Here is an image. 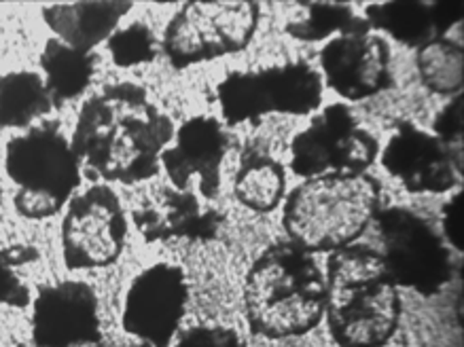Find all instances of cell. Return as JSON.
<instances>
[{
    "label": "cell",
    "mask_w": 464,
    "mask_h": 347,
    "mask_svg": "<svg viewBox=\"0 0 464 347\" xmlns=\"http://www.w3.org/2000/svg\"><path fill=\"white\" fill-rule=\"evenodd\" d=\"M174 125L134 83L104 87L81 106L71 147L98 178L134 185L160 172Z\"/></svg>",
    "instance_id": "cell-1"
},
{
    "label": "cell",
    "mask_w": 464,
    "mask_h": 347,
    "mask_svg": "<svg viewBox=\"0 0 464 347\" xmlns=\"http://www.w3.org/2000/svg\"><path fill=\"white\" fill-rule=\"evenodd\" d=\"M329 333L340 347H384L401 322V294L382 252L350 244L331 252L324 271Z\"/></svg>",
    "instance_id": "cell-2"
},
{
    "label": "cell",
    "mask_w": 464,
    "mask_h": 347,
    "mask_svg": "<svg viewBox=\"0 0 464 347\" xmlns=\"http://www.w3.org/2000/svg\"><path fill=\"white\" fill-rule=\"evenodd\" d=\"M327 286L314 255L293 242L269 246L250 265L244 282V312L250 331L288 339L314 331L324 318Z\"/></svg>",
    "instance_id": "cell-3"
},
{
    "label": "cell",
    "mask_w": 464,
    "mask_h": 347,
    "mask_svg": "<svg viewBox=\"0 0 464 347\" xmlns=\"http://www.w3.org/2000/svg\"><path fill=\"white\" fill-rule=\"evenodd\" d=\"M382 187L369 174L318 176L293 188L285 199L282 227L288 242L316 255L354 244L380 212Z\"/></svg>",
    "instance_id": "cell-4"
},
{
    "label": "cell",
    "mask_w": 464,
    "mask_h": 347,
    "mask_svg": "<svg viewBox=\"0 0 464 347\" xmlns=\"http://www.w3.org/2000/svg\"><path fill=\"white\" fill-rule=\"evenodd\" d=\"M5 169L17 187L14 206L24 218L53 217L81 185L77 155L55 125H41L9 140Z\"/></svg>",
    "instance_id": "cell-5"
},
{
    "label": "cell",
    "mask_w": 464,
    "mask_h": 347,
    "mask_svg": "<svg viewBox=\"0 0 464 347\" xmlns=\"http://www.w3.org/2000/svg\"><path fill=\"white\" fill-rule=\"evenodd\" d=\"M259 15V3L253 0H193L168 22L161 47L174 68L237 53L253 41Z\"/></svg>",
    "instance_id": "cell-6"
},
{
    "label": "cell",
    "mask_w": 464,
    "mask_h": 347,
    "mask_svg": "<svg viewBox=\"0 0 464 347\" xmlns=\"http://www.w3.org/2000/svg\"><path fill=\"white\" fill-rule=\"evenodd\" d=\"M218 102L227 125L259 121L269 112L310 115L323 102V79L305 62L234 72L218 85Z\"/></svg>",
    "instance_id": "cell-7"
},
{
    "label": "cell",
    "mask_w": 464,
    "mask_h": 347,
    "mask_svg": "<svg viewBox=\"0 0 464 347\" xmlns=\"http://www.w3.org/2000/svg\"><path fill=\"white\" fill-rule=\"evenodd\" d=\"M380 155L378 140L362 130L346 104H331L291 142V169L301 178L367 174Z\"/></svg>",
    "instance_id": "cell-8"
},
{
    "label": "cell",
    "mask_w": 464,
    "mask_h": 347,
    "mask_svg": "<svg viewBox=\"0 0 464 347\" xmlns=\"http://www.w3.org/2000/svg\"><path fill=\"white\" fill-rule=\"evenodd\" d=\"M386 267L399 286L435 294L450 280V252L422 217L405 207H388L375 217Z\"/></svg>",
    "instance_id": "cell-9"
},
{
    "label": "cell",
    "mask_w": 464,
    "mask_h": 347,
    "mask_svg": "<svg viewBox=\"0 0 464 347\" xmlns=\"http://www.w3.org/2000/svg\"><path fill=\"white\" fill-rule=\"evenodd\" d=\"M128 220L117 193L93 185L74 195L62 218V255L68 269L109 267L121 256Z\"/></svg>",
    "instance_id": "cell-10"
},
{
    "label": "cell",
    "mask_w": 464,
    "mask_h": 347,
    "mask_svg": "<svg viewBox=\"0 0 464 347\" xmlns=\"http://www.w3.org/2000/svg\"><path fill=\"white\" fill-rule=\"evenodd\" d=\"M189 286L179 265L158 263L134 277L123 303V331L140 347H170L183 322Z\"/></svg>",
    "instance_id": "cell-11"
},
{
    "label": "cell",
    "mask_w": 464,
    "mask_h": 347,
    "mask_svg": "<svg viewBox=\"0 0 464 347\" xmlns=\"http://www.w3.org/2000/svg\"><path fill=\"white\" fill-rule=\"evenodd\" d=\"M34 347H106L98 296L85 282H58L39 290L33 313Z\"/></svg>",
    "instance_id": "cell-12"
},
{
    "label": "cell",
    "mask_w": 464,
    "mask_h": 347,
    "mask_svg": "<svg viewBox=\"0 0 464 347\" xmlns=\"http://www.w3.org/2000/svg\"><path fill=\"white\" fill-rule=\"evenodd\" d=\"M382 166L411 193H448L462 174V149L401 123L382 150Z\"/></svg>",
    "instance_id": "cell-13"
},
{
    "label": "cell",
    "mask_w": 464,
    "mask_h": 347,
    "mask_svg": "<svg viewBox=\"0 0 464 347\" xmlns=\"http://www.w3.org/2000/svg\"><path fill=\"white\" fill-rule=\"evenodd\" d=\"M327 85L342 98L367 100L392 85L391 49L372 28H356L337 34L321 52Z\"/></svg>",
    "instance_id": "cell-14"
},
{
    "label": "cell",
    "mask_w": 464,
    "mask_h": 347,
    "mask_svg": "<svg viewBox=\"0 0 464 347\" xmlns=\"http://www.w3.org/2000/svg\"><path fill=\"white\" fill-rule=\"evenodd\" d=\"M229 149V136L215 117H193L180 125L174 144L161 153V163L174 188L217 198L221 166Z\"/></svg>",
    "instance_id": "cell-15"
},
{
    "label": "cell",
    "mask_w": 464,
    "mask_h": 347,
    "mask_svg": "<svg viewBox=\"0 0 464 347\" xmlns=\"http://www.w3.org/2000/svg\"><path fill=\"white\" fill-rule=\"evenodd\" d=\"M134 223L147 242L166 239H208L217 233L218 214L204 210L193 191L155 187L134 210Z\"/></svg>",
    "instance_id": "cell-16"
},
{
    "label": "cell",
    "mask_w": 464,
    "mask_h": 347,
    "mask_svg": "<svg viewBox=\"0 0 464 347\" xmlns=\"http://www.w3.org/2000/svg\"><path fill=\"white\" fill-rule=\"evenodd\" d=\"M462 20V3L437 0V3H397L372 5L365 11L369 28L384 30L394 41L407 47H424L432 41L445 39L448 30Z\"/></svg>",
    "instance_id": "cell-17"
},
{
    "label": "cell",
    "mask_w": 464,
    "mask_h": 347,
    "mask_svg": "<svg viewBox=\"0 0 464 347\" xmlns=\"http://www.w3.org/2000/svg\"><path fill=\"white\" fill-rule=\"evenodd\" d=\"M130 9L131 3L125 0H98V3L55 5L43 11V17L62 43L79 52L92 53L93 47L111 39L112 30Z\"/></svg>",
    "instance_id": "cell-18"
},
{
    "label": "cell",
    "mask_w": 464,
    "mask_h": 347,
    "mask_svg": "<svg viewBox=\"0 0 464 347\" xmlns=\"http://www.w3.org/2000/svg\"><path fill=\"white\" fill-rule=\"evenodd\" d=\"M286 191V172L259 142L242 150L234 178V195L242 206L255 212H272L282 204Z\"/></svg>",
    "instance_id": "cell-19"
},
{
    "label": "cell",
    "mask_w": 464,
    "mask_h": 347,
    "mask_svg": "<svg viewBox=\"0 0 464 347\" xmlns=\"http://www.w3.org/2000/svg\"><path fill=\"white\" fill-rule=\"evenodd\" d=\"M41 66L45 72V87L53 106L79 98L93 77V55L79 52L60 39H52L41 53Z\"/></svg>",
    "instance_id": "cell-20"
},
{
    "label": "cell",
    "mask_w": 464,
    "mask_h": 347,
    "mask_svg": "<svg viewBox=\"0 0 464 347\" xmlns=\"http://www.w3.org/2000/svg\"><path fill=\"white\" fill-rule=\"evenodd\" d=\"M53 109L45 81L36 72H9L0 77V130L28 128Z\"/></svg>",
    "instance_id": "cell-21"
},
{
    "label": "cell",
    "mask_w": 464,
    "mask_h": 347,
    "mask_svg": "<svg viewBox=\"0 0 464 347\" xmlns=\"http://www.w3.org/2000/svg\"><path fill=\"white\" fill-rule=\"evenodd\" d=\"M420 81L426 90L441 96H456L464 85V52L450 39L432 41L418 49Z\"/></svg>",
    "instance_id": "cell-22"
},
{
    "label": "cell",
    "mask_w": 464,
    "mask_h": 347,
    "mask_svg": "<svg viewBox=\"0 0 464 347\" xmlns=\"http://www.w3.org/2000/svg\"><path fill=\"white\" fill-rule=\"evenodd\" d=\"M304 15L286 24V33L301 41H323L335 33L365 28L369 24L353 14L346 5L337 3H304Z\"/></svg>",
    "instance_id": "cell-23"
},
{
    "label": "cell",
    "mask_w": 464,
    "mask_h": 347,
    "mask_svg": "<svg viewBox=\"0 0 464 347\" xmlns=\"http://www.w3.org/2000/svg\"><path fill=\"white\" fill-rule=\"evenodd\" d=\"M155 45H158L155 34L144 24H131L119 33H112L109 39L111 58L121 68L147 64L158 53Z\"/></svg>",
    "instance_id": "cell-24"
},
{
    "label": "cell",
    "mask_w": 464,
    "mask_h": 347,
    "mask_svg": "<svg viewBox=\"0 0 464 347\" xmlns=\"http://www.w3.org/2000/svg\"><path fill=\"white\" fill-rule=\"evenodd\" d=\"M462 104L464 100L458 93L450 104L443 106V111H439L435 123H432L439 140L454 149H462Z\"/></svg>",
    "instance_id": "cell-25"
},
{
    "label": "cell",
    "mask_w": 464,
    "mask_h": 347,
    "mask_svg": "<svg viewBox=\"0 0 464 347\" xmlns=\"http://www.w3.org/2000/svg\"><path fill=\"white\" fill-rule=\"evenodd\" d=\"M30 301H33L30 299V288L17 275L5 250H0V305L26 307Z\"/></svg>",
    "instance_id": "cell-26"
},
{
    "label": "cell",
    "mask_w": 464,
    "mask_h": 347,
    "mask_svg": "<svg viewBox=\"0 0 464 347\" xmlns=\"http://www.w3.org/2000/svg\"><path fill=\"white\" fill-rule=\"evenodd\" d=\"M177 347H242L240 337L229 328L221 326H199L191 328Z\"/></svg>",
    "instance_id": "cell-27"
},
{
    "label": "cell",
    "mask_w": 464,
    "mask_h": 347,
    "mask_svg": "<svg viewBox=\"0 0 464 347\" xmlns=\"http://www.w3.org/2000/svg\"><path fill=\"white\" fill-rule=\"evenodd\" d=\"M443 233L451 246L462 250L464 246V193L458 191L443 207Z\"/></svg>",
    "instance_id": "cell-28"
},
{
    "label": "cell",
    "mask_w": 464,
    "mask_h": 347,
    "mask_svg": "<svg viewBox=\"0 0 464 347\" xmlns=\"http://www.w3.org/2000/svg\"><path fill=\"white\" fill-rule=\"evenodd\" d=\"M0 199H3V187H0Z\"/></svg>",
    "instance_id": "cell-29"
}]
</instances>
